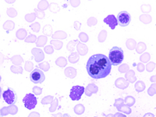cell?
Returning a JSON list of instances; mask_svg holds the SVG:
<instances>
[{
	"instance_id": "cell-7",
	"label": "cell",
	"mask_w": 156,
	"mask_h": 117,
	"mask_svg": "<svg viewBox=\"0 0 156 117\" xmlns=\"http://www.w3.org/2000/svg\"><path fill=\"white\" fill-rule=\"evenodd\" d=\"M44 74L41 69H34L30 75V79L33 83H41L44 80Z\"/></svg>"
},
{
	"instance_id": "cell-2",
	"label": "cell",
	"mask_w": 156,
	"mask_h": 117,
	"mask_svg": "<svg viewBox=\"0 0 156 117\" xmlns=\"http://www.w3.org/2000/svg\"><path fill=\"white\" fill-rule=\"evenodd\" d=\"M108 59L112 64V66H117L122 63L124 59L123 50L119 47H113L110 49L108 52Z\"/></svg>"
},
{
	"instance_id": "cell-3",
	"label": "cell",
	"mask_w": 156,
	"mask_h": 117,
	"mask_svg": "<svg viewBox=\"0 0 156 117\" xmlns=\"http://www.w3.org/2000/svg\"><path fill=\"white\" fill-rule=\"evenodd\" d=\"M117 22L120 27H126L131 21V16L126 11H121L117 15Z\"/></svg>"
},
{
	"instance_id": "cell-6",
	"label": "cell",
	"mask_w": 156,
	"mask_h": 117,
	"mask_svg": "<svg viewBox=\"0 0 156 117\" xmlns=\"http://www.w3.org/2000/svg\"><path fill=\"white\" fill-rule=\"evenodd\" d=\"M2 98H3L5 102H6L9 105L14 104L16 102V99H17L16 94L10 88L5 90V91L2 92Z\"/></svg>"
},
{
	"instance_id": "cell-1",
	"label": "cell",
	"mask_w": 156,
	"mask_h": 117,
	"mask_svg": "<svg viewBox=\"0 0 156 117\" xmlns=\"http://www.w3.org/2000/svg\"><path fill=\"white\" fill-rule=\"evenodd\" d=\"M86 69L90 77L98 80L109 75L112 69V64L106 55L95 54L89 58Z\"/></svg>"
},
{
	"instance_id": "cell-5",
	"label": "cell",
	"mask_w": 156,
	"mask_h": 117,
	"mask_svg": "<svg viewBox=\"0 0 156 117\" xmlns=\"http://www.w3.org/2000/svg\"><path fill=\"white\" fill-rule=\"evenodd\" d=\"M83 92H84V87H83L79 85L73 86L70 90L69 98L73 101H78L81 98V96L83 95Z\"/></svg>"
},
{
	"instance_id": "cell-4",
	"label": "cell",
	"mask_w": 156,
	"mask_h": 117,
	"mask_svg": "<svg viewBox=\"0 0 156 117\" xmlns=\"http://www.w3.org/2000/svg\"><path fill=\"white\" fill-rule=\"evenodd\" d=\"M23 102L25 108L29 110H31L35 108L36 105H37V98L34 96V94H31V93H28L23 98Z\"/></svg>"
},
{
	"instance_id": "cell-8",
	"label": "cell",
	"mask_w": 156,
	"mask_h": 117,
	"mask_svg": "<svg viewBox=\"0 0 156 117\" xmlns=\"http://www.w3.org/2000/svg\"><path fill=\"white\" fill-rule=\"evenodd\" d=\"M104 23L108 24L109 27L112 30H114L115 28L117 25H118V22H117V19L114 15H108L104 19Z\"/></svg>"
}]
</instances>
